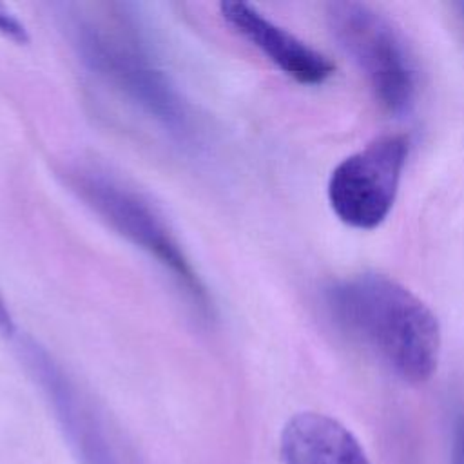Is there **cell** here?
I'll return each instance as SVG.
<instances>
[{
	"mask_svg": "<svg viewBox=\"0 0 464 464\" xmlns=\"http://www.w3.org/2000/svg\"><path fill=\"white\" fill-rule=\"evenodd\" d=\"M332 321L406 382L428 381L439 362L440 326L430 306L382 274L332 283L323 294Z\"/></svg>",
	"mask_w": 464,
	"mask_h": 464,
	"instance_id": "cell-1",
	"label": "cell"
},
{
	"mask_svg": "<svg viewBox=\"0 0 464 464\" xmlns=\"http://www.w3.org/2000/svg\"><path fill=\"white\" fill-rule=\"evenodd\" d=\"M283 464H370L357 437L337 419L299 411L292 415L279 435Z\"/></svg>",
	"mask_w": 464,
	"mask_h": 464,
	"instance_id": "cell-8",
	"label": "cell"
},
{
	"mask_svg": "<svg viewBox=\"0 0 464 464\" xmlns=\"http://www.w3.org/2000/svg\"><path fill=\"white\" fill-rule=\"evenodd\" d=\"M67 183L103 223L161 263L198 306H207L205 290L179 243L163 216L141 192L96 169L71 170Z\"/></svg>",
	"mask_w": 464,
	"mask_h": 464,
	"instance_id": "cell-4",
	"label": "cell"
},
{
	"mask_svg": "<svg viewBox=\"0 0 464 464\" xmlns=\"http://www.w3.org/2000/svg\"><path fill=\"white\" fill-rule=\"evenodd\" d=\"M326 24L381 105L393 114H408L417 98V71L393 24L372 5L352 0L328 4Z\"/></svg>",
	"mask_w": 464,
	"mask_h": 464,
	"instance_id": "cell-3",
	"label": "cell"
},
{
	"mask_svg": "<svg viewBox=\"0 0 464 464\" xmlns=\"http://www.w3.org/2000/svg\"><path fill=\"white\" fill-rule=\"evenodd\" d=\"M25 362L47 397L54 417L80 464H120L105 424L92 402L78 390L54 359L36 344L25 348Z\"/></svg>",
	"mask_w": 464,
	"mask_h": 464,
	"instance_id": "cell-6",
	"label": "cell"
},
{
	"mask_svg": "<svg viewBox=\"0 0 464 464\" xmlns=\"http://www.w3.org/2000/svg\"><path fill=\"white\" fill-rule=\"evenodd\" d=\"M0 34L16 45H25L29 42L27 27L4 4H0Z\"/></svg>",
	"mask_w": 464,
	"mask_h": 464,
	"instance_id": "cell-9",
	"label": "cell"
},
{
	"mask_svg": "<svg viewBox=\"0 0 464 464\" xmlns=\"http://www.w3.org/2000/svg\"><path fill=\"white\" fill-rule=\"evenodd\" d=\"M451 464H464V417L459 420L457 430H455Z\"/></svg>",
	"mask_w": 464,
	"mask_h": 464,
	"instance_id": "cell-10",
	"label": "cell"
},
{
	"mask_svg": "<svg viewBox=\"0 0 464 464\" xmlns=\"http://www.w3.org/2000/svg\"><path fill=\"white\" fill-rule=\"evenodd\" d=\"M219 13L236 34L295 82L319 85L335 72V65L326 54L266 18L254 5L225 0L219 4Z\"/></svg>",
	"mask_w": 464,
	"mask_h": 464,
	"instance_id": "cell-7",
	"label": "cell"
},
{
	"mask_svg": "<svg viewBox=\"0 0 464 464\" xmlns=\"http://www.w3.org/2000/svg\"><path fill=\"white\" fill-rule=\"evenodd\" d=\"M408 150L406 136L384 134L344 158L326 187L334 214L352 228L379 227L393 207Z\"/></svg>",
	"mask_w": 464,
	"mask_h": 464,
	"instance_id": "cell-5",
	"label": "cell"
},
{
	"mask_svg": "<svg viewBox=\"0 0 464 464\" xmlns=\"http://www.w3.org/2000/svg\"><path fill=\"white\" fill-rule=\"evenodd\" d=\"M13 332H14V321H13V315H11L9 308H7L5 299L0 294V335L11 337Z\"/></svg>",
	"mask_w": 464,
	"mask_h": 464,
	"instance_id": "cell-11",
	"label": "cell"
},
{
	"mask_svg": "<svg viewBox=\"0 0 464 464\" xmlns=\"http://www.w3.org/2000/svg\"><path fill=\"white\" fill-rule=\"evenodd\" d=\"M459 7H460V13H462V18H464V2H462V4H459Z\"/></svg>",
	"mask_w": 464,
	"mask_h": 464,
	"instance_id": "cell-12",
	"label": "cell"
},
{
	"mask_svg": "<svg viewBox=\"0 0 464 464\" xmlns=\"http://www.w3.org/2000/svg\"><path fill=\"white\" fill-rule=\"evenodd\" d=\"M71 40L82 63L143 111L165 132L192 141L196 121L190 107L130 33L96 20H74Z\"/></svg>",
	"mask_w": 464,
	"mask_h": 464,
	"instance_id": "cell-2",
	"label": "cell"
}]
</instances>
